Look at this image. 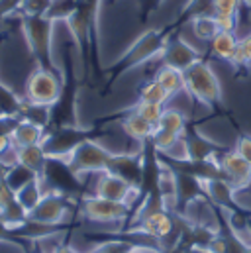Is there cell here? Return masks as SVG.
Segmentation results:
<instances>
[{
    "instance_id": "6da1fadb",
    "label": "cell",
    "mask_w": 251,
    "mask_h": 253,
    "mask_svg": "<svg viewBox=\"0 0 251 253\" xmlns=\"http://www.w3.org/2000/svg\"><path fill=\"white\" fill-rule=\"evenodd\" d=\"M112 157L114 153L108 147L86 137L67 155V159H63V163L77 179H81L83 175H96L100 171H108Z\"/></svg>"
},
{
    "instance_id": "7a4b0ae2",
    "label": "cell",
    "mask_w": 251,
    "mask_h": 253,
    "mask_svg": "<svg viewBox=\"0 0 251 253\" xmlns=\"http://www.w3.org/2000/svg\"><path fill=\"white\" fill-rule=\"evenodd\" d=\"M185 90L194 100L206 106H214L222 100L220 81L212 67L204 61H196L185 71Z\"/></svg>"
},
{
    "instance_id": "3957f363",
    "label": "cell",
    "mask_w": 251,
    "mask_h": 253,
    "mask_svg": "<svg viewBox=\"0 0 251 253\" xmlns=\"http://www.w3.org/2000/svg\"><path fill=\"white\" fill-rule=\"evenodd\" d=\"M63 96V83L53 69L40 65L26 81L24 98L38 106H55Z\"/></svg>"
},
{
    "instance_id": "277c9868",
    "label": "cell",
    "mask_w": 251,
    "mask_h": 253,
    "mask_svg": "<svg viewBox=\"0 0 251 253\" xmlns=\"http://www.w3.org/2000/svg\"><path fill=\"white\" fill-rule=\"evenodd\" d=\"M131 208L126 202L118 200H108L96 194L90 196H83L81 200V214L90 220V222H98V224H114V222H122L129 216Z\"/></svg>"
},
{
    "instance_id": "5b68a950",
    "label": "cell",
    "mask_w": 251,
    "mask_h": 253,
    "mask_svg": "<svg viewBox=\"0 0 251 253\" xmlns=\"http://www.w3.org/2000/svg\"><path fill=\"white\" fill-rule=\"evenodd\" d=\"M69 214H71L69 198L61 190H47L43 192L42 200L28 212V220L42 224H63Z\"/></svg>"
},
{
    "instance_id": "8992f818",
    "label": "cell",
    "mask_w": 251,
    "mask_h": 253,
    "mask_svg": "<svg viewBox=\"0 0 251 253\" xmlns=\"http://www.w3.org/2000/svg\"><path fill=\"white\" fill-rule=\"evenodd\" d=\"M24 34L28 40V45L32 53L40 59V65L43 61H49L51 51V24L43 16H30L24 24Z\"/></svg>"
},
{
    "instance_id": "52a82bcc",
    "label": "cell",
    "mask_w": 251,
    "mask_h": 253,
    "mask_svg": "<svg viewBox=\"0 0 251 253\" xmlns=\"http://www.w3.org/2000/svg\"><path fill=\"white\" fill-rule=\"evenodd\" d=\"M218 167L222 171V177L236 190L246 189L251 185V163L248 159H244L236 149L226 151L220 157Z\"/></svg>"
},
{
    "instance_id": "ba28073f",
    "label": "cell",
    "mask_w": 251,
    "mask_h": 253,
    "mask_svg": "<svg viewBox=\"0 0 251 253\" xmlns=\"http://www.w3.org/2000/svg\"><path fill=\"white\" fill-rule=\"evenodd\" d=\"M133 189H135V185H131L129 181H126L124 177H120V175H116L112 171H100V173H96V181H94L92 194L102 196V198H108V200L126 202Z\"/></svg>"
},
{
    "instance_id": "9c48e42d",
    "label": "cell",
    "mask_w": 251,
    "mask_h": 253,
    "mask_svg": "<svg viewBox=\"0 0 251 253\" xmlns=\"http://www.w3.org/2000/svg\"><path fill=\"white\" fill-rule=\"evenodd\" d=\"M137 222H139V224H137V228H133V230L143 232L145 236L157 240L159 244H161V240L169 238V236L173 234V230H175V220H173L171 212L165 210V208L153 210V212L141 216Z\"/></svg>"
},
{
    "instance_id": "30bf717a",
    "label": "cell",
    "mask_w": 251,
    "mask_h": 253,
    "mask_svg": "<svg viewBox=\"0 0 251 253\" xmlns=\"http://www.w3.org/2000/svg\"><path fill=\"white\" fill-rule=\"evenodd\" d=\"M196 61H200L198 51L185 40H175V42L167 43L165 49H163V63L171 65V67H175L183 73Z\"/></svg>"
},
{
    "instance_id": "8fae6325",
    "label": "cell",
    "mask_w": 251,
    "mask_h": 253,
    "mask_svg": "<svg viewBox=\"0 0 251 253\" xmlns=\"http://www.w3.org/2000/svg\"><path fill=\"white\" fill-rule=\"evenodd\" d=\"M165 45H167V43H165L157 34H145V36L129 49V53L126 55V59H124L126 69L143 63V61L151 59V57L157 55V53H163Z\"/></svg>"
},
{
    "instance_id": "7c38bea8",
    "label": "cell",
    "mask_w": 251,
    "mask_h": 253,
    "mask_svg": "<svg viewBox=\"0 0 251 253\" xmlns=\"http://www.w3.org/2000/svg\"><path fill=\"white\" fill-rule=\"evenodd\" d=\"M202 183V192L204 196L222 206V208H234L236 206V189L224 179V177H216V179H200Z\"/></svg>"
},
{
    "instance_id": "4fadbf2b",
    "label": "cell",
    "mask_w": 251,
    "mask_h": 253,
    "mask_svg": "<svg viewBox=\"0 0 251 253\" xmlns=\"http://www.w3.org/2000/svg\"><path fill=\"white\" fill-rule=\"evenodd\" d=\"M108 171L124 177L126 181H129L135 187H139L141 177H143L141 161L133 153H114V157H112V161L108 165Z\"/></svg>"
},
{
    "instance_id": "5bb4252c",
    "label": "cell",
    "mask_w": 251,
    "mask_h": 253,
    "mask_svg": "<svg viewBox=\"0 0 251 253\" xmlns=\"http://www.w3.org/2000/svg\"><path fill=\"white\" fill-rule=\"evenodd\" d=\"M16 163L42 177L49 163V155H47L43 143L24 145V147H16Z\"/></svg>"
},
{
    "instance_id": "9a60e30c",
    "label": "cell",
    "mask_w": 251,
    "mask_h": 253,
    "mask_svg": "<svg viewBox=\"0 0 251 253\" xmlns=\"http://www.w3.org/2000/svg\"><path fill=\"white\" fill-rule=\"evenodd\" d=\"M43 139H45V129H43V126H40V124H36L32 120H26V118H20L16 127L12 129L14 147L43 143Z\"/></svg>"
},
{
    "instance_id": "2e32d148",
    "label": "cell",
    "mask_w": 251,
    "mask_h": 253,
    "mask_svg": "<svg viewBox=\"0 0 251 253\" xmlns=\"http://www.w3.org/2000/svg\"><path fill=\"white\" fill-rule=\"evenodd\" d=\"M171 96H175V94H179V92H183L185 90V73L183 71H179V69H175V67H171V65H161L159 69H157V73H155V77H153Z\"/></svg>"
},
{
    "instance_id": "e0dca14e",
    "label": "cell",
    "mask_w": 251,
    "mask_h": 253,
    "mask_svg": "<svg viewBox=\"0 0 251 253\" xmlns=\"http://www.w3.org/2000/svg\"><path fill=\"white\" fill-rule=\"evenodd\" d=\"M122 127H124V133L127 137H131L133 141H147L151 139L153 131H155V126L149 124L147 120H143L139 114H135L131 110V114H127L122 122Z\"/></svg>"
},
{
    "instance_id": "ac0fdd59",
    "label": "cell",
    "mask_w": 251,
    "mask_h": 253,
    "mask_svg": "<svg viewBox=\"0 0 251 253\" xmlns=\"http://www.w3.org/2000/svg\"><path fill=\"white\" fill-rule=\"evenodd\" d=\"M240 38L236 36V32H218L212 40H210V49L216 57L232 61L236 49H238Z\"/></svg>"
},
{
    "instance_id": "d6986e66",
    "label": "cell",
    "mask_w": 251,
    "mask_h": 253,
    "mask_svg": "<svg viewBox=\"0 0 251 253\" xmlns=\"http://www.w3.org/2000/svg\"><path fill=\"white\" fill-rule=\"evenodd\" d=\"M42 185H43V177H36L34 181H30L28 185H24L22 189L16 190V200L24 206L26 212H30L42 200V196H43Z\"/></svg>"
},
{
    "instance_id": "ffe728a7",
    "label": "cell",
    "mask_w": 251,
    "mask_h": 253,
    "mask_svg": "<svg viewBox=\"0 0 251 253\" xmlns=\"http://www.w3.org/2000/svg\"><path fill=\"white\" fill-rule=\"evenodd\" d=\"M157 127L161 129H169L173 133H179V135H185L187 131V118L181 110H175V108H165L163 110V116L159 120Z\"/></svg>"
},
{
    "instance_id": "44dd1931",
    "label": "cell",
    "mask_w": 251,
    "mask_h": 253,
    "mask_svg": "<svg viewBox=\"0 0 251 253\" xmlns=\"http://www.w3.org/2000/svg\"><path fill=\"white\" fill-rule=\"evenodd\" d=\"M218 32H220V30H218V26H216L214 16L202 14V16H196V18L192 20V34H194L196 40H200V42H210Z\"/></svg>"
},
{
    "instance_id": "7402d4cb",
    "label": "cell",
    "mask_w": 251,
    "mask_h": 253,
    "mask_svg": "<svg viewBox=\"0 0 251 253\" xmlns=\"http://www.w3.org/2000/svg\"><path fill=\"white\" fill-rule=\"evenodd\" d=\"M171 98V94L153 79V81H147L141 84L139 88V100L143 102H157V104H165L167 100Z\"/></svg>"
},
{
    "instance_id": "603a6c76",
    "label": "cell",
    "mask_w": 251,
    "mask_h": 253,
    "mask_svg": "<svg viewBox=\"0 0 251 253\" xmlns=\"http://www.w3.org/2000/svg\"><path fill=\"white\" fill-rule=\"evenodd\" d=\"M163 110H165V104L143 102V100H139V102L135 104V108H133L135 114H139L143 120H147L149 124H153L155 127H157L159 120H161V116H163Z\"/></svg>"
},
{
    "instance_id": "cb8c5ba5",
    "label": "cell",
    "mask_w": 251,
    "mask_h": 253,
    "mask_svg": "<svg viewBox=\"0 0 251 253\" xmlns=\"http://www.w3.org/2000/svg\"><path fill=\"white\" fill-rule=\"evenodd\" d=\"M181 135L179 133H173V131H169V129H161V127H155V131H153V135H151V139H149V143H151V147H153V151H157V153H165L177 139H179Z\"/></svg>"
},
{
    "instance_id": "d4e9b609",
    "label": "cell",
    "mask_w": 251,
    "mask_h": 253,
    "mask_svg": "<svg viewBox=\"0 0 251 253\" xmlns=\"http://www.w3.org/2000/svg\"><path fill=\"white\" fill-rule=\"evenodd\" d=\"M232 63L236 67H244V65L251 63V34L246 36L244 40H240L238 49H236V53L232 57Z\"/></svg>"
},
{
    "instance_id": "484cf974",
    "label": "cell",
    "mask_w": 251,
    "mask_h": 253,
    "mask_svg": "<svg viewBox=\"0 0 251 253\" xmlns=\"http://www.w3.org/2000/svg\"><path fill=\"white\" fill-rule=\"evenodd\" d=\"M55 4L53 0H22V10L28 16H45V12Z\"/></svg>"
},
{
    "instance_id": "4316f807",
    "label": "cell",
    "mask_w": 251,
    "mask_h": 253,
    "mask_svg": "<svg viewBox=\"0 0 251 253\" xmlns=\"http://www.w3.org/2000/svg\"><path fill=\"white\" fill-rule=\"evenodd\" d=\"M242 0H212V10L214 14H226V16H236L240 12Z\"/></svg>"
},
{
    "instance_id": "83f0119b",
    "label": "cell",
    "mask_w": 251,
    "mask_h": 253,
    "mask_svg": "<svg viewBox=\"0 0 251 253\" xmlns=\"http://www.w3.org/2000/svg\"><path fill=\"white\" fill-rule=\"evenodd\" d=\"M14 200H16V190L8 185V181L4 177H0V210L10 206Z\"/></svg>"
},
{
    "instance_id": "f1b7e54d",
    "label": "cell",
    "mask_w": 251,
    "mask_h": 253,
    "mask_svg": "<svg viewBox=\"0 0 251 253\" xmlns=\"http://www.w3.org/2000/svg\"><path fill=\"white\" fill-rule=\"evenodd\" d=\"M214 20H216V26H218L220 32H236V28H238V20H236V16L214 14Z\"/></svg>"
},
{
    "instance_id": "f546056e",
    "label": "cell",
    "mask_w": 251,
    "mask_h": 253,
    "mask_svg": "<svg viewBox=\"0 0 251 253\" xmlns=\"http://www.w3.org/2000/svg\"><path fill=\"white\" fill-rule=\"evenodd\" d=\"M236 151H238L244 159H248L251 163V135L242 133V135L238 137V141H236Z\"/></svg>"
},
{
    "instance_id": "4dcf8cb0",
    "label": "cell",
    "mask_w": 251,
    "mask_h": 253,
    "mask_svg": "<svg viewBox=\"0 0 251 253\" xmlns=\"http://www.w3.org/2000/svg\"><path fill=\"white\" fill-rule=\"evenodd\" d=\"M12 147H14L12 133H0V157H2L4 153H8Z\"/></svg>"
},
{
    "instance_id": "1f68e13d",
    "label": "cell",
    "mask_w": 251,
    "mask_h": 253,
    "mask_svg": "<svg viewBox=\"0 0 251 253\" xmlns=\"http://www.w3.org/2000/svg\"><path fill=\"white\" fill-rule=\"evenodd\" d=\"M127 253H161L159 252V248H147V246H135L131 252Z\"/></svg>"
},
{
    "instance_id": "d6a6232c",
    "label": "cell",
    "mask_w": 251,
    "mask_h": 253,
    "mask_svg": "<svg viewBox=\"0 0 251 253\" xmlns=\"http://www.w3.org/2000/svg\"><path fill=\"white\" fill-rule=\"evenodd\" d=\"M49 253H79L75 248H71V246H67V244H59L57 248H53Z\"/></svg>"
},
{
    "instance_id": "836d02e7",
    "label": "cell",
    "mask_w": 251,
    "mask_h": 253,
    "mask_svg": "<svg viewBox=\"0 0 251 253\" xmlns=\"http://www.w3.org/2000/svg\"><path fill=\"white\" fill-rule=\"evenodd\" d=\"M28 253H47V252H45L38 242H32V250H30Z\"/></svg>"
},
{
    "instance_id": "e575fe53",
    "label": "cell",
    "mask_w": 251,
    "mask_h": 253,
    "mask_svg": "<svg viewBox=\"0 0 251 253\" xmlns=\"http://www.w3.org/2000/svg\"><path fill=\"white\" fill-rule=\"evenodd\" d=\"M6 171H8V167H6V165H4V161L0 159V177H4V175H6Z\"/></svg>"
},
{
    "instance_id": "d590c367",
    "label": "cell",
    "mask_w": 251,
    "mask_h": 253,
    "mask_svg": "<svg viewBox=\"0 0 251 253\" xmlns=\"http://www.w3.org/2000/svg\"><path fill=\"white\" fill-rule=\"evenodd\" d=\"M90 253H102V252H96V250H92V252H90Z\"/></svg>"
},
{
    "instance_id": "8d00e7d4",
    "label": "cell",
    "mask_w": 251,
    "mask_h": 253,
    "mask_svg": "<svg viewBox=\"0 0 251 253\" xmlns=\"http://www.w3.org/2000/svg\"><path fill=\"white\" fill-rule=\"evenodd\" d=\"M53 2H61V0H53Z\"/></svg>"
}]
</instances>
